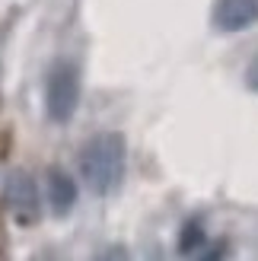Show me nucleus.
I'll return each mask as SVG.
<instances>
[{"label":"nucleus","mask_w":258,"mask_h":261,"mask_svg":"<svg viewBox=\"0 0 258 261\" xmlns=\"http://www.w3.org/2000/svg\"><path fill=\"white\" fill-rule=\"evenodd\" d=\"M124 169H127V140L121 130H99L83 143L80 175L93 194L106 198V194L118 191Z\"/></svg>","instance_id":"f257e3e1"},{"label":"nucleus","mask_w":258,"mask_h":261,"mask_svg":"<svg viewBox=\"0 0 258 261\" xmlns=\"http://www.w3.org/2000/svg\"><path fill=\"white\" fill-rule=\"evenodd\" d=\"M83 96V76L80 67L70 58H61L51 64V70L45 76V112L55 124H67L76 109H80Z\"/></svg>","instance_id":"f03ea898"},{"label":"nucleus","mask_w":258,"mask_h":261,"mask_svg":"<svg viewBox=\"0 0 258 261\" xmlns=\"http://www.w3.org/2000/svg\"><path fill=\"white\" fill-rule=\"evenodd\" d=\"M4 207L19 226H35L38 223V217H42L38 185L25 169H13L4 178Z\"/></svg>","instance_id":"7ed1b4c3"},{"label":"nucleus","mask_w":258,"mask_h":261,"mask_svg":"<svg viewBox=\"0 0 258 261\" xmlns=\"http://www.w3.org/2000/svg\"><path fill=\"white\" fill-rule=\"evenodd\" d=\"M214 29L220 32H242L258 22V0H217L211 13Z\"/></svg>","instance_id":"20e7f679"},{"label":"nucleus","mask_w":258,"mask_h":261,"mask_svg":"<svg viewBox=\"0 0 258 261\" xmlns=\"http://www.w3.org/2000/svg\"><path fill=\"white\" fill-rule=\"evenodd\" d=\"M76 198H80V191H76L73 175L64 172V169H58V166H51L48 169V201H51L55 217H67L73 211Z\"/></svg>","instance_id":"39448f33"},{"label":"nucleus","mask_w":258,"mask_h":261,"mask_svg":"<svg viewBox=\"0 0 258 261\" xmlns=\"http://www.w3.org/2000/svg\"><path fill=\"white\" fill-rule=\"evenodd\" d=\"M204 242H208V229H204V220L201 217H188L182 229H178V252L191 255V252H201Z\"/></svg>","instance_id":"423d86ee"},{"label":"nucleus","mask_w":258,"mask_h":261,"mask_svg":"<svg viewBox=\"0 0 258 261\" xmlns=\"http://www.w3.org/2000/svg\"><path fill=\"white\" fill-rule=\"evenodd\" d=\"M226 258H229V242L226 239H217L211 245H204L195 261H226Z\"/></svg>","instance_id":"0eeeda50"},{"label":"nucleus","mask_w":258,"mask_h":261,"mask_svg":"<svg viewBox=\"0 0 258 261\" xmlns=\"http://www.w3.org/2000/svg\"><path fill=\"white\" fill-rule=\"evenodd\" d=\"M93 261H131V252H127V245L115 242V245H106Z\"/></svg>","instance_id":"6e6552de"},{"label":"nucleus","mask_w":258,"mask_h":261,"mask_svg":"<svg viewBox=\"0 0 258 261\" xmlns=\"http://www.w3.org/2000/svg\"><path fill=\"white\" fill-rule=\"evenodd\" d=\"M246 89H249V93H258V51H255V58L249 61V67H246Z\"/></svg>","instance_id":"1a4fd4ad"}]
</instances>
